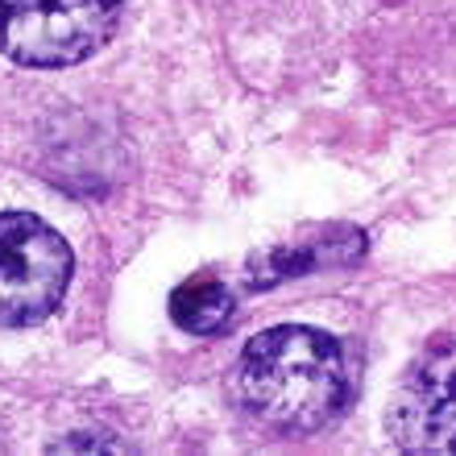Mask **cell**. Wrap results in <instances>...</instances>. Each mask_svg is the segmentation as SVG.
<instances>
[{
	"mask_svg": "<svg viewBox=\"0 0 456 456\" xmlns=\"http://www.w3.org/2000/svg\"><path fill=\"white\" fill-rule=\"evenodd\" d=\"M237 395L265 428L315 432L348 403L345 348L307 324L265 328L240 353Z\"/></svg>",
	"mask_w": 456,
	"mask_h": 456,
	"instance_id": "6da1fadb",
	"label": "cell"
},
{
	"mask_svg": "<svg viewBox=\"0 0 456 456\" xmlns=\"http://www.w3.org/2000/svg\"><path fill=\"white\" fill-rule=\"evenodd\" d=\"M125 0H0V54L21 67H75L109 46Z\"/></svg>",
	"mask_w": 456,
	"mask_h": 456,
	"instance_id": "7a4b0ae2",
	"label": "cell"
},
{
	"mask_svg": "<svg viewBox=\"0 0 456 456\" xmlns=\"http://www.w3.org/2000/svg\"><path fill=\"white\" fill-rule=\"evenodd\" d=\"M75 274L71 245L34 212H0V328H29L59 312Z\"/></svg>",
	"mask_w": 456,
	"mask_h": 456,
	"instance_id": "3957f363",
	"label": "cell"
},
{
	"mask_svg": "<svg viewBox=\"0 0 456 456\" xmlns=\"http://www.w3.org/2000/svg\"><path fill=\"white\" fill-rule=\"evenodd\" d=\"M390 436L403 452L456 456V345L440 340L407 370L390 411Z\"/></svg>",
	"mask_w": 456,
	"mask_h": 456,
	"instance_id": "277c9868",
	"label": "cell"
},
{
	"mask_svg": "<svg viewBox=\"0 0 456 456\" xmlns=\"http://www.w3.org/2000/svg\"><path fill=\"white\" fill-rule=\"evenodd\" d=\"M232 307H237L232 287L216 274H195L170 295V320L183 332H195V337H208V332L224 328Z\"/></svg>",
	"mask_w": 456,
	"mask_h": 456,
	"instance_id": "5b68a950",
	"label": "cell"
}]
</instances>
